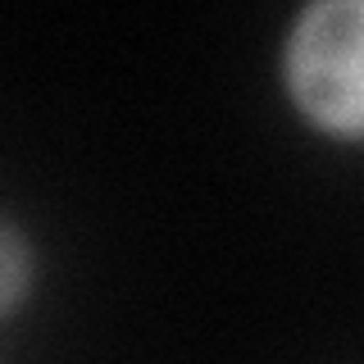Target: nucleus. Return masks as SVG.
<instances>
[{
  "instance_id": "obj_2",
  "label": "nucleus",
  "mask_w": 364,
  "mask_h": 364,
  "mask_svg": "<svg viewBox=\"0 0 364 364\" xmlns=\"http://www.w3.org/2000/svg\"><path fill=\"white\" fill-rule=\"evenodd\" d=\"M32 282V250L14 223L0 219V314L14 310Z\"/></svg>"
},
{
  "instance_id": "obj_1",
  "label": "nucleus",
  "mask_w": 364,
  "mask_h": 364,
  "mask_svg": "<svg viewBox=\"0 0 364 364\" xmlns=\"http://www.w3.org/2000/svg\"><path fill=\"white\" fill-rule=\"evenodd\" d=\"M360 0H314L301 9L287 37V91L305 119L337 136H360L364 96H360Z\"/></svg>"
}]
</instances>
